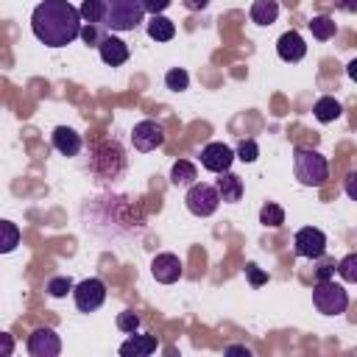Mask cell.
<instances>
[{"mask_svg": "<svg viewBox=\"0 0 357 357\" xmlns=\"http://www.w3.org/2000/svg\"><path fill=\"white\" fill-rule=\"evenodd\" d=\"M33 36L47 47H67L78 39L81 14L70 0H42L31 14Z\"/></svg>", "mask_w": 357, "mask_h": 357, "instance_id": "obj_1", "label": "cell"}, {"mask_svg": "<svg viewBox=\"0 0 357 357\" xmlns=\"http://www.w3.org/2000/svg\"><path fill=\"white\" fill-rule=\"evenodd\" d=\"M293 173L298 184L304 187H321L329 178V165L326 156L318 153L315 148H293Z\"/></svg>", "mask_w": 357, "mask_h": 357, "instance_id": "obj_2", "label": "cell"}, {"mask_svg": "<svg viewBox=\"0 0 357 357\" xmlns=\"http://www.w3.org/2000/svg\"><path fill=\"white\" fill-rule=\"evenodd\" d=\"M106 3V17H103V25L117 31V33H126V31H134L142 17H145V8H142V0H103Z\"/></svg>", "mask_w": 357, "mask_h": 357, "instance_id": "obj_3", "label": "cell"}, {"mask_svg": "<svg viewBox=\"0 0 357 357\" xmlns=\"http://www.w3.org/2000/svg\"><path fill=\"white\" fill-rule=\"evenodd\" d=\"M312 304L321 315H340L349 307V293L343 284H335V279H324L312 287Z\"/></svg>", "mask_w": 357, "mask_h": 357, "instance_id": "obj_4", "label": "cell"}, {"mask_svg": "<svg viewBox=\"0 0 357 357\" xmlns=\"http://www.w3.org/2000/svg\"><path fill=\"white\" fill-rule=\"evenodd\" d=\"M184 204H187V209H190L195 218H209V215H215V209L220 206V195H218L215 184L192 181V184L187 187Z\"/></svg>", "mask_w": 357, "mask_h": 357, "instance_id": "obj_5", "label": "cell"}, {"mask_svg": "<svg viewBox=\"0 0 357 357\" xmlns=\"http://www.w3.org/2000/svg\"><path fill=\"white\" fill-rule=\"evenodd\" d=\"M73 298H75V307L81 312H95L106 301V284L98 276L81 279L78 284H73Z\"/></svg>", "mask_w": 357, "mask_h": 357, "instance_id": "obj_6", "label": "cell"}, {"mask_svg": "<svg viewBox=\"0 0 357 357\" xmlns=\"http://www.w3.org/2000/svg\"><path fill=\"white\" fill-rule=\"evenodd\" d=\"M293 248L304 259H321L326 254V234L321 229H315V226H304V229L296 231Z\"/></svg>", "mask_w": 357, "mask_h": 357, "instance_id": "obj_7", "label": "cell"}, {"mask_svg": "<svg viewBox=\"0 0 357 357\" xmlns=\"http://www.w3.org/2000/svg\"><path fill=\"white\" fill-rule=\"evenodd\" d=\"M131 142L137 151L148 153V151H156L165 145V128L156 123V120H139L131 131Z\"/></svg>", "mask_w": 357, "mask_h": 357, "instance_id": "obj_8", "label": "cell"}, {"mask_svg": "<svg viewBox=\"0 0 357 357\" xmlns=\"http://www.w3.org/2000/svg\"><path fill=\"white\" fill-rule=\"evenodd\" d=\"M28 354L31 357H59L61 340L50 326H39L28 335Z\"/></svg>", "mask_w": 357, "mask_h": 357, "instance_id": "obj_9", "label": "cell"}, {"mask_svg": "<svg viewBox=\"0 0 357 357\" xmlns=\"http://www.w3.org/2000/svg\"><path fill=\"white\" fill-rule=\"evenodd\" d=\"M151 273H153L156 282H162V284H173V282L181 279L184 268H181V259H178L176 254L165 251V254H156V257H153V262H151Z\"/></svg>", "mask_w": 357, "mask_h": 357, "instance_id": "obj_10", "label": "cell"}, {"mask_svg": "<svg viewBox=\"0 0 357 357\" xmlns=\"http://www.w3.org/2000/svg\"><path fill=\"white\" fill-rule=\"evenodd\" d=\"M234 162V151L223 142H209L204 151H201V165L209 170V173H223L229 170Z\"/></svg>", "mask_w": 357, "mask_h": 357, "instance_id": "obj_11", "label": "cell"}, {"mask_svg": "<svg viewBox=\"0 0 357 357\" xmlns=\"http://www.w3.org/2000/svg\"><path fill=\"white\" fill-rule=\"evenodd\" d=\"M276 53H279L282 61H301L307 56V45H304L298 31H284L276 39Z\"/></svg>", "mask_w": 357, "mask_h": 357, "instance_id": "obj_12", "label": "cell"}, {"mask_svg": "<svg viewBox=\"0 0 357 357\" xmlns=\"http://www.w3.org/2000/svg\"><path fill=\"white\" fill-rule=\"evenodd\" d=\"M98 53H100L103 64H109V67H120V64H126V61H128V45H126L123 39L112 36V33H106V36L100 39Z\"/></svg>", "mask_w": 357, "mask_h": 357, "instance_id": "obj_13", "label": "cell"}, {"mask_svg": "<svg viewBox=\"0 0 357 357\" xmlns=\"http://www.w3.org/2000/svg\"><path fill=\"white\" fill-rule=\"evenodd\" d=\"M53 148L61 153V156H78L81 151V134L70 126H56L53 128Z\"/></svg>", "mask_w": 357, "mask_h": 357, "instance_id": "obj_14", "label": "cell"}, {"mask_svg": "<svg viewBox=\"0 0 357 357\" xmlns=\"http://www.w3.org/2000/svg\"><path fill=\"white\" fill-rule=\"evenodd\" d=\"M220 178L215 181V190H218V195H220V201H226V204H237L240 198H243V178L237 176V173H231V170H223V173H218Z\"/></svg>", "mask_w": 357, "mask_h": 357, "instance_id": "obj_15", "label": "cell"}, {"mask_svg": "<svg viewBox=\"0 0 357 357\" xmlns=\"http://www.w3.org/2000/svg\"><path fill=\"white\" fill-rule=\"evenodd\" d=\"M156 349H159L156 335H134V332H131V337L120 346V354H123V357H148V354H153Z\"/></svg>", "mask_w": 357, "mask_h": 357, "instance_id": "obj_16", "label": "cell"}, {"mask_svg": "<svg viewBox=\"0 0 357 357\" xmlns=\"http://www.w3.org/2000/svg\"><path fill=\"white\" fill-rule=\"evenodd\" d=\"M312 114H315L318 123H335V120L343 114V106H340V100H335L332 95H324V98L315 100Z\"/></svg>", "mask_w": 357, "mask_h": 357, "instance_id": "obj_17", "label": "cell"}, {"mask_svg": "<svg viewBox=\"0 0 357 357\" xmlns=\"http://www.w3.org/2000/svg\"><path fill=\"white\" fill-rule=\"evenodd\" d=\"M248 14H251V22H257V25H273L279 17V3L276 0H254Z\"/></svg>", "mask_w": 357, "mask_h": 357, "instance_id": "obj_18", "label": "cell"}, {"mask_svg": "<svg viewBox=\"0 0 357 357\" xmlns=\"http://www.w3.org/2000/svg\"><path fill=\"white\" fill-rule=\"evenodd\" d=\"M148 36H151L153 42H170V39L176 36L173 20H167L165 14H153V17L148 20Z\"/></svg>", "mask_w": 357, "mask_h": 357, "instance_id": "obj_19", "label": "cell"}, {"mask_svg": "<svg viewBox=\"0 0 357 357\" xmlns=\"http://www.w3.org/2000/svg\"><path fill=\"white\" fill-rule=\"evenodd\" d=\"M195 178H198V170H195L192 162H187V159L173 162V167H170V184H176V187H190Z\"/></svg>", "mask_w": 357, "mask_h": 357, "instance_id": "obj_20", "label": "cell"}, {"mask_svg": "<svg viewBox=\"0 0 357 357\" xmlns=\"http://www.w3.org/2000/svg\"><path fill=\"white\" fill-rule=\"evenodd\" d=\"M310 31H312V36H315L318 42H326V39H332V36L337 33V25H335V20H332V17L318 14V17H312V20H310Z\"/></svg>", "mask_w": 357, "mask_h": 357, "instance_id": "obj_21", "label": "cell"}, {"mask_svg": "<svg viewBox=\"0 0 357 357\" xmlns=\"http://www.w3.org/2000/svg\"><path fill=\"white\" fill-rule=\"evenodd\" d=\"M20 245V229L11 220H0V254H11Z\"/></svg>", "mask_w": 357, "mask_h": 357, "instance_id": "obj_22", "label": "cell"}, {"mask_svg": "<svg viewBox=\"0 0 357 357\" xmlns=\"http://www.w3.org/2000/svg\"><path fill=\"white\" fill-rule=\"evenodd\" d=\"M78 14H81V22H100V25H103L106 3H103V0H84V3L78 6Z\"/></svg>", "mask_w": 357, "mask_h": 357, "instance_id": "obj_23", "label": "cell"}, {"mask_svg": "<svg viewBox=\"0 0 357 357\" xmlns=\"http://www.w3.org/2000/svg\"><path fill=\"white\" fill-rule=\"evenodd\" d=\"M78 36L84 39V45H89V47H98V45H100V39L106 36V25H100V22H81V31H78Z\"/></svg>", "mask_w": 357, "mask_h": 357, "instance_id": "obj_24", "label": "cell"}, {"mask_svg": "<svg viewBox=\"0 0 357 357\" xmlns=\"http://www.w3.org/2000/svg\"><path fill=\"white\" fill-rule=\"evenodd\" d=\"M259 223L262 226H271V229H279L282 223H284V209L279 206V204H265L262 209H259Z\"/></svg>", "mask_w": 357, "mask_h": 357, "instance_id": "obj_25", "label": "cell"}, {"mask_svg": "<svg viewBox=\"0 0 357 357\" xmlns=\"http://www.w3.org/2000/svg\"><path fill=\"white\" fill-rule=\"evenodd\" d=\"M165 86H167V89H173V92L187 89V86H190V75H187V70H181V67L167 70V73H165Z\"/></svg>", "mask_w": 357, "mask_h": 357, "instance_id": "obj_26", "label": "cell"}, {"mask_svg": "<svg viewBox=\"0 0 357 357\" xmlns=\"http://www.w3.org/2000/svg\"><path fill=\"white\" fill-rule=\"evenodd\" d=\"M335 271L340 273V279H343V282L354 284V282H357V254H346V257L335 265Z\"/></svg>", "mask_w": 357, "mask_h": 357, "instance_id": "obj_27", "label": "cell"}, {"mask_svg": "<svg viewBox=\"0 0 357 357\" xmlns=\"http://www.w3.org/2000/svg\"><path fill=\"white\" fill-rule=\"evenodd\" d=\"M45 290H47L53 298H64L67 293H73V279H70V276H53V279H47Z\"/></svg>", "mask_w": 357, "mask_h": 357, "instance_id": "obj_28", "label": "cell"}, {"mask_svg": "<svg viewBox=\"0 0 357 357\" xmlns=\"http://www.w3.org/2000/svg\"><path fill=\"white\" fill-rule=\"evenodd\" d=\"M117 329H120V332H126V335H131V332H137V329H139V315H137L134 310H126V312H117Z\"/></svg>", "mask_w": 357, "mask_h": 357, "instance_id": "obj_29", "label": "cell"}, {"mask_svg": "<svg viewBox=\"0 0 357 357\" xmlns=\"http://www.w3.org/2000/svg\"><path fill=\"white\" fill-rule=\"evenodd\" d=\"M257 156H259V145H257L254 139H243V142L237 145L234 159H243V162H257Z\"/></svg>", "mask_w": 357, "mask_h": 357, "instance_id": "obj_30", "label": "cell"}, {"mask_svg": "<svg viewBox=\"0 0 357 357\" xmlns=\"http://www.w3.org/2000/svg\"><path fill=\"white\" fill-rule=\"evenodd\" d=\"M245 276H248V282H251L254 287H262V284L268 282V273H265L257 262H248V265H245Z\"/></svg>", "mask_w": 357, "mask_h": 357, "instance_id": "obj_31", "label": "cell"}, {"mask_svg": "<svg viewBox=\"0 0 357 357\" xmlns=\"http://www.w3.org/2000/svg\"><path fill=\"white\" fill-rule=\"evenodd\" d=\"M170 3H173V0H142V8H145V14L153 17V14H162Z\"/></svg>", "mask_w": 357, "mask_h": 357, "instance_id": "obj_32", "label": "cell"}, {"mask_svg": "<svg viewBox=\"0 0 357 357\" xmlns=\"http://www.w3.org/2000/svg\"><path fill=\"white\" fill-rule=\"evenodd\" d=\"M14 354V337L8 332H0V357H11Z\"/></svg>", "mask_w": 357, "mask_h": 357, "instance_id": "obj_33", "label": "cell"}, {"mask_svg": "<svg viewBox=\"0 0 357 357\" xmlns=\"http://www.w3.org/2000/svg\"><path fill=\"white\" fill-rule=\"evenodd\" d=\"M332 276H335V262H332V259H326V262L318 268L315 279H318V282H324V279H332Z\"/></svg>", "mask_w": 357, "mask_h": 357, "instance_id": "obj_34", "label": "cell"}, {"mask_svg": "<svg viewBox=\"0 0 357 357\" xmlns=\"http://www.w3.org/2000/svg\"><path fill=\"white\" fill-rule=\"evenodd\" d=\"M340 11H346V14H354L357 11V0H332Z\"/></svg>", "mask_w": 357, "mask_h": 357, "instance_id": "obj_35", "label": "cell"}, {"mask_svg": "<svg viewBox=\"0 0 357 357\" xmlns=\"http://www.w3.org/2000/svg\"><path fill=\"white\" fill-rule=\"evenodd\" d=\"M184 3V8H190V11H204L206 6H209V0H181Z\"/></svg>", "mask_w": 357, "mask_h": 357, "instance_id": "obj_36", "label": "cell"}, {"mask_svg": "<svg viewBox=\"0 0 357 357\" xmlns=\"http://www.w3.org/2000/svg\"><path fill=\"white\" fill-rule=\"evenodd\" d=\"M226 354H245V357H248L251 351H248L245 346H229V349H226Z\"/></svg>", "mask_w": 357, "mask_h": 357, "instance_id": "obj_37", "label": "cell"}, {"mask_svg": "<svg viewBox=\"0 0 357 357\" xmlns=\"http://www.w3.org/2000/svg\"><path fill=\"white\" fill-rule=\"evenodd\" d=\"M346 190H349V195L354 198V173H349V176H346Z\"/></svg>", "mask_w": 357, "mask_h": 357, "instance_id": "obj_38", "label": "cell"}, {"mask_svg": "<svg viewBox=\"0 0 357 357\" xmlns=\"http://www.w3.org/2000/svg\"><path fill=\"white\" fill-rule=\"evenodd\" d=\"M349 75H351V78L357 75V61H349Z\"/></svg>", "mask_w": 357, "mask_h": 357, "instance_id": "obj_39", "label": "cell"}]
</instances>
